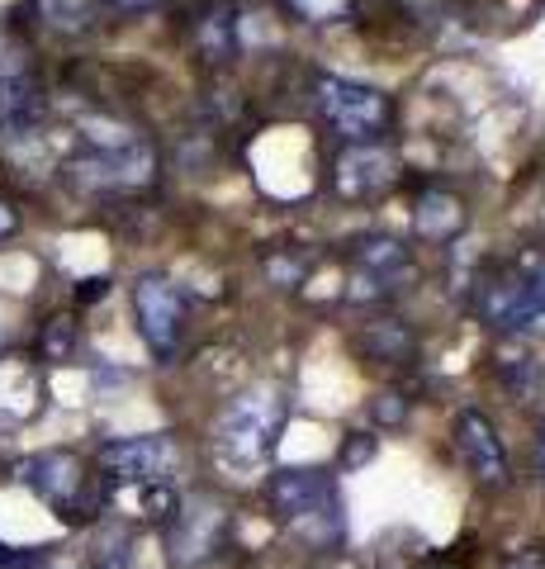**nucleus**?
Here are the masks:
<instances>
[{"instance_id": "f257e3e1", "label": "nucleus", "mask_w": 545, "mask_h": 569, "mask_svg": "<svg viewBox=\"0 0 545 569\" xmlns=\"http://www.w3.org/2000/svg\"><path fill=\"white\" fill-rule=\"evenodd\" d=\"M280 427H285V399H280V389H271V385L248 389V395H238L219 413L214 451H219V460L228 470L266 466V456L280 441Z\"/></svg>"}, {"instance_id": "aec40b11", "label": "nucleus", "mask_w": 545, "mask_h": 569, "mask_svg": "<svg viewBox=\"0 0 545 569\" xmlns=\"http://www.w3.org/2000/svg\"><path fill=\"white\" fill-rule=\"evenodd\" d=\"M545 560L536 556V550H517V556L513 560H507V569H541Z\"/></svg>"}, {"instance_id": "6e6552de", "label": "nucleus", "mask_w": 545, "mask_h": 569, "mask_svg": "<svg viewBox=\"0 0 545 569\" xmlns=\"http://www.w3.org/2000/svg\"><path fill=\"white\" fill-rule=\"evenodd\" d=\"M223 531H228V518H223L219 503H209V498H185V503L175 508L171 537H166L171 560L181 565V569L209 560L223 546Z\"/></svg>"}, {"instance_id": "7ed1b4c3", "label": "nucleus", "mask_w": 545, "mask_h": 569, "mask_svg": "<svg viewBox=\"0 0 545 569\" xmlns=\"http://www.w3.org/2000/svg\"><path fill=\"white\" fill-rule=\"evenodd\" d=\"M20 479L43 498V503L58 512V518H91L100 508V485L91 466L72 451H43V456H29L20 466Z\"/></svg>"}, {"instance_id": "9d476101", "label": "nucleus", "mask_w": 545, "mask_h": 569, "mask_svg": "<svg viewBox=\"0 0 545 569\" xmlns=\"http://www.w3.org/2000/svg\"><path fill=\"white\" fill-rule=\"evenodd\" d=\"M394 181V152L380 142H356L337 157V190L361 200V194H380Z\"/></svg>"}, {"instance_id": "2eb2a0df", "label": "nucleus", "mask_w": 545, "mask_h": 569, "mask_svg": "<svg viewBox=\"0 0 545 569\" xmlns=\"http://www.w3.org/2000/svg\"><path fill=\"white\" fill-rule=\"evenodd\" d=\"M417 228L427 238H442V233H455L461 228V204L446 200V194H427L417 209Z\"/></svg>"}, {"instance_id": "f8f14e48", "label": "nucleus", "mask_w": 545, "mask_h": 569, "mask_svg": "<svg viewBox=\"0 0 545 569\" xmlns=\"http://www.w3.org/2000/svg\"><path fill=\"white\" fill-rule=\"evenodd\" d=\"M104 0H39V20L58 33H85L95 29Z\"/></svg>"}, {"instance_id": "9b49d317", "label": "nucleus", "mask_w": 545, "mask_h": 569, "mask_svg": "<svg viewBox=\"0 0 545 569\" xmlns=\"http://www.w3.org/2000/svg\"><path fill=\"white\" fill-rule=\"evenodd\" d=\"M185 29L209 62H228L238 52V24H233L228 0H200V6L185 14Z\"/></svg>"}, {"instance_id": "dca6fc26", "label": "nucleus", "mask_w": 545, "mask_h": 569, "mask_svg": "<svg viewBox=\"0 0 545 569\" xmlns=\"http://www.w3.org/2000/svg\"><path fill=\"white\" fill-rule=\"evenodd\" d=\"M290 6L313 24H332V20H346L356 10V0H290Z\"/></svg>"}, {"instance_id": "423d86ee", "label": "nucleus", "mask_w": 545, "mask_h": 569, "mask_svg": "<svg viewBox=\"0 0 545 569\" xmlns=\"http://www.w3.org/2000/svg\"><path fill=\"white\" fill-rule=\"evenodd\" d=\"M133 313H138V332L157 356H171L181 347L185 332V295L181 284L166 276H143L133 284Z\"/></svg>"}, {"instance_id": "20e7f679", "label": "nucleus", "mask_w": 545, "mask_h": 569, "mask_svg": "<svg viewBox=\"0 0 545 569\" xmlns=\"http://www.w3.org/2000/svg\"><path fill=\"white\" fill-rule=\"evenodd\" d=\"M100 479L110 485H124V489H162L166 479L181 470V447L171 437L152 432V437H119V441H104L100 456Z\"/></svg>"}, {"instance_id": "a211bd4d", "label": "nucleus", "mask_w": 545, "mask_h": 569, "mask_svg": "<svg viewBox=\"0 0 545 569\" xmlns=\"http://www.w3.org/2000/svg\"><path fill=\"white\" fill-rule=\"evenodd\" d=\"M43 347H48V356H52V361L72 351V328H67V318H58V323H52V337L43 332Z\"/></svg>"}, {"instance_id": "5701e85b", "label": "nucleus", "mask_w": 545, "mask_h": 569, "mask_svg": "<svg viewBox=\"0 0 545 569\" xmlns=\"http://www.w3.org/2000/svg\"><path fill=\"white\" fill-rule=\"evenodd\" d=\"M332 569H342V565H332Z\"/></svg>"}, {"instance_id": "6ab92c4d", "label": "nucleus", "mask_w": 545, "mask_h": 569, "mask_svg": "<svg viewBox=\"0 0 545 569\" xmlns=\"http://www.w3.org/2000/svg\"><path fill=\"white\" fill-rule=\"evenodd\" d=\"M20 569H72V565H67V560H58V556H33V550H29Z\"/></svg>"}, {"instance_id": "0eeeda50", "label": "nucleus", "mask_w": 545, "mask_h": 569, "mask_svg": "<svg viewBox=\"0 0 545 569\" xmlns=\"http://www.w3.org/2000/svg\"><path fill=\"white\" fill-rule=\"evenodd\" d=\"M480 313L484 323H494L498 332H545V318L536 309V295L526 284L522 266L494 271L480 284Z\"/></svg>"}, {"instance_id": "1a4fd4ad", "label": "nucleus", "mask_w": 545, "mask_h": 569, "mask_svg": "<svg viewBox=\"0 0 545 569\" xmlns=\"http://www.w3.org/2000/svg\"><path fill=\"white\" fill-rule=\"evenodd\" d=\"M455 447H461L465 466H470V475H474V485H484V489H503V485H507L503 441H498L494 422H488L480 408H465V413L455 418Z\"/></svg>"}, {"instance_id": "39448f33", "label": "nucleus", "mask_w": 545, "mask_h": 569, "mask_svg": "<svg viewBox=\"0 0 545 569\" xmlns=\"http://www.w3.org/2000/svg\"><path fill=\"white\" fill-rule=\"evenodd\" d=\"M319 104L327 123L351 142H375L384 129H390V100L371 86L342 81V77H323L319 81Z\"/></svg>"}, {"instance_id": "f3484780", "label": "nucleus", "mask_w": 545, "mask_h": 569, "mask_svg": "<svg viewBox=\"0 0 545 569\" xmlns=\"http://www.w3.org/2000/svg\"><path fill=\"white\" fill-rule=\"evenodd\" d=\"M522 276H526V284H532V295H536V309H541V318H545V257L522 261Z\"/></svg>"}, {"instance_id": "f03ea898", "label": "nucleus", "mask_w": 545, "mask_h": 569, "mask_svg": "<svg viewBox=\"0 0 545 569\" xmlns=\"http://www.w3.org/2000/svg\"><path fill=\"white\" fill-rule=\"evenodd\" d=\"M271 512L285 522L299 541L309 546H337L342 537V498L337 485L327 479V470H280L271 479Z\"/></svg>"}, {"instance_id": "4be33fe9", "label": "nucleus", "mask_w": 545, "mask_h": 569, "mask_svg": "<svg viewBox=\"0 0 545 569\" xmlns=\"http://www.w3.org/2000/svg\"><path fill=\"white\" fill-rule=\"evenodd\" d=\"M541 470H545V437H541Z\"/></svg>"}, {"instance_id": "4468645a", "label": "nucleus", "mask_w": 545, "mask_h": 569, "mask_svg": "<svg viewBox=\"0 0 545 569\" xmlns=\"http://www.w3.org/2000/svg\"><path fill=\"white\" fill-rule=\"evenodd\" d=\"M498 370H503V385L513 389L517 399H532L536 389H541V366H536V356L526 351V347H507L498 356Z\"/></svg>"}, {"instance_id": "412c9836", "label": "nucleus", "mask_w": 545, "mask_h": 569, "mask_svg": "<svg viewBox=\"0 0 545 569\" xmlns=\"http://www.w3.org/2000/svg\"><path fill=\"white\" fill-rule=\"evenodd\" d=\"M14 223H20V213H14L6 200H0V238H10V233H14Z\"/></svg>"}, {"instance_id": "ddd939ff", "label": "nucleus", "mask_w": 545, "mask_h": 569, "mask_svg": "<svg viewBox=\"0 0 545 569\" xmlns=\"http://www.w3.org/2000/svg\"><path fill=\"white\" fill-rule=\"evenodd\" d=\"M403 247L398 242H365V252H361V271L371 284H380V290H394V280L403 276Z\"/></svg>"}]
</instances>
